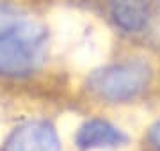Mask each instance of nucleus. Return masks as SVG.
Returning <instances> with one entry per match:
<instances>
[{
  "instance_id": "f257e3e1",
  "label": "nucleus",
  "mask_w": 160,
  "mask_h": 151,
  "mask_svg": "<svg viewBox=\"0 0 160 151\" xmlns=\"http://www.w3.org/2000/svg\"><path fill=\"white\" fill-rule=\"evenodd\" d=\"M46 53V30L36 20L0 6V75L25 76Z\"/></svg>"
},
{
  "instance_id": "f03ea898",
  "label": "nucleus",
  "mask_w": 160,
  "mask_h": 151,
  "mask_svg": "<svg viewBox=\"0 0 160 151\" xmlns=\"http://www.w3.org/2000/svg\"><path fill=\"white\" fill-rule=\"evenodd\" d=\"M151 80V70L142 61H123L96 70L87 89L105 101H130L142 94Z\"/></svg>"
},
{
  "instance_id": "7ed1b4c3",
  "label": "nucleus",
  "mask_w": 160,
  "mask_h": 151,
  "mask_svg": "<svg viewBox=\"0 0 160 151\" xmlns=\"http://www.w3.org/2000/svg\"><path fill=\"white\" fill-rule=\"evenodd\" d=\"M2 151H61V144L50 123L29 121L9 135Z\"/></svg>"
},
{
  "instance_id": "20e7f679",
  "label": "nucleus",
  "mask_w": 160,
  "mask_h": 151,
  "mask_svg": "<svg viewBox=\"0 0 160 151\" xmlns=\"http://www.w3.org/2000/svg\"><path fill=\"white\" fill-rule=\"evenodd\" d=\"M75 142L80 149H98V148H118L126 142V135L114 124L103 119H89L77 132Z\"/></svg>"
},
{
  "instance_id": "39448f33",
  "label": "nucleus",
  "mask_w": 160,
  "mask_h": 151,
  "mask_svg": "<svg viewBox=\"0 0 160 151\" xmlns=\"http://www.w3.org/2000/svg\"><path fill=\"white\" fill-rule=\"evenodd\" d=\"M109 14L121 30L139 32L149 18V0H107Z\"/></svg>"
},
{
  "instance_id": "423d86ee",
  "label": "nucleus",
  "mask_w": 160,
  "mask_h": 151,
  "mask_svg": "<svg viewBox=\"0 0 160 151\" xmlns=\"http://www.w3.org/2000/svg\"><path fill=\"white\" fill-rule=\"evenodd\" d=\"M148 142L153 149L160 151V121H157L148 132Z\"/></svg>"
}]
</instances>
